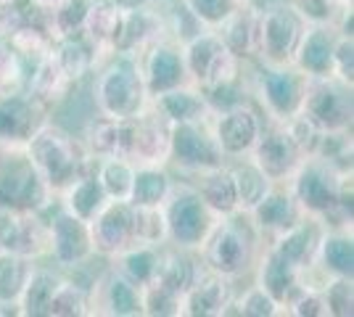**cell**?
<instances>
[{
    "instance_id": "d6a6232c",
    "label": "cell",
    "mask_w": 354,
    "mask_h": 317,
    "mask_svg": "<svg viewBox=\"0 0 354 317\" xmlns=\"http://www.w3.org/2000/svg\"><path fill=\"white\" fill-rule=\"evenodd\" d=\"M191 11L196 16H201L204 21H225L227 16L233 14V0H188Z\"/></svg>"
},
{
    "instance_id": "484cf974",
    "label": "cell",
    "mask_w": 354,
    "mask_h": 317,
    "mask_svg": "<svg viewBox=\"0 0 354 317\" xmlns=\"http://www.w3.org/2000/svg\"><path fill=\"white\" fill-rule=\"evenodd\" d=\"M188 312L193 315H217L225 307V288L222 283H207V286L188 288Z\"/></svg>"
},
{
    "instance_id": "ffe728a7",
    "label": "cell",
    "mask_w": 354,
    "mask_h": 317,
    "mask_svg": "<svg viewBox=\"0 0 354 317\" xmlns=\"http://www.w3.org/2000/svg\"><path fill=\"white\" fill-rule=\"evenodd\" d=\"M183 77V61L172 50H156L151 56V88L153 90H169Z\"/></svg>"
},
{
    "instance_id": "7402d4cb",
    "label": "cell",
    "mask_w": 354,
    "mask_h": 317,
    "mask_svg": "<svg viewBox=\"0 0 354 317\" xmlns=\"http://www.w3.org/2000/svg\"><path fill=\"white\" fill-rule=\"evenodd\" d=\"M30 106L19 98L0 101V137H21L30 130Z\"/></svg>"
},
{
    "instance_id": "7c38bea8",
    "label": "cell",
    "mask_w": 354,
    "mask_h": 317,
    "mask_svg": "<svg viewBox=\"0 0 354 317\" xmlns=\"http://www.w3.org/2000/svg\"><path fill=\"white\" fill-rule=\"evenodd\" d=\"M259 172L265 177H283L296 162V143L291 135H267L259 146Z\"/></svg>"
},
{
    "instance_id": "2e32d148",
    "label": "cell",
    "mask_w": 354,
    "mask_h": 317,
    "mask_svg": "<svg viewBox=\"0 0 354 317\" xmlns=\"http://www.w3.org/2000/svg\"><path fill=\"white\" fill-rule=\"evenodd\" d=\"M104 198H106V191L104 185H101V180L88 177V180L74 185L72 196H69V206H72L74 217H80L85 222V220L98 214V209L104 206Z\"/></svg>"
},
{
    "instance_id": "1f68e13d",
    "label": "cell",
    "mask_w": 354,
    "mask_h": 317,
    "mask_svg": "<svg viewBox=\"0 0 354 317\" xmlns=\"http://www.w3.org/2000/svg\"><path fill=\"white\" fill-rule=\"evenodd\" d=\"M90 21V30L98 37H117L122 30V19L114 8H93L90 14H85Z\"/></svg>"
},
{
    "instance_id": "44dd1931",
    "label": "cell",
    "mask_w": 354,
    "mask_h": 317,
    "mask_svg": "<svg viewBox=\"0 0 354 317\" xmlns=\"http://www.w3.org/2000/svg\"><path fill=\"white\" fill-rule=\"evenodd\" d=\"M56 288H59V280H56L53 275H48V272H37V275L27 278V286L21 291V294H24V307H27V312H32V315L48 312V304L53 299Z\"/></svg>"
},
{
    "instance_id": "4dcf8cb0",
    "label": "cell",
    "mask_w": 354,
    "mask_h": 317,
    "mask_svg": "<svg viewBox=\"0 0 354 317\" xmlns=\"http://www.w3.org/2000/svg\"><path fill=\"white\" fill-rule=\"evenodd\" d=\"M109 296H111V307H114L117 315H135V312L140 309V299H138L135 286H130V283L122 280V278H114V280H111Z\"/></svg>"
},
{
    "instance_id": "d6986e66",
    "label": "cell",
    "mask_w": 354,
    "mask_h": 317,
    "mask_svg": "<svg viewBox=\"0 0 354 317\" xmlns=\"http://www.w3.org/2000/svg\"><path fill=\"white\" fill-rule=\"evenodd\" d=\"M265 93H267V101L272 104V108L281 111V114L291 111L299 104V85H296V79L288 72H272V75H267Z\"/></svg>"
},
{
    "instance_id": "d590c367",
    "label": "cell",
    "mask_w": 354,
    "mask_h": 317,
    "mask_svg": "<svg viewBox=\"0 0 354 317\" xmlns=\"http://www.w3.org/2000/svg\"><path fill=\"white\" fill-rule=\"evenodd\" d=\"M88 64H90V56H88V50H85V48L82 46H66L59 66L66 77H80L85 69H88Z\"/></svg>"
},
{
    "instance_id": "e575fe53",
    "label": "cell",
    "mask_w": 354,
    "mask_h": 317,
    "mask_svg": "<svg viewBox=\"0 0 354 317\" xmlns=\"http://www.w3.org/2000/svg\"><path fill=\"white\" fill-rule=\"evenodd\" d=\"M156 257L146 251V249H140V251H133L130 257H127V272L133 275L138 283H148L153 275H156Z\"/></svg>"
},
{
    "instance_id": "74e56055",
    "label": "cell",
    "mask_w": 354,
    "mask_h": 317,
    "mask_svg": "<svg viewBox=\"0 0 354 317\" xmlns=\"http://www.w3.org/2000/svg\"><path fill=\"white\" fill-rule=\"evenodd\" d=\"M272 307H275V299L262 288H254L246 296V302H243V312L246 315H272L275 312Z\"/></svg>"
},
{
    "instance_id": "836d02e7",
    "label": "cell",
    "mask_w": 354,
    "mask_h": 317,
    "mask_svg": "<svg viewBox=\"0 0 354 317\" xmlns=\"http://www.w3.org/2000/svg\"><path fill=\"white\" fill-rule=\"evenodd\" d=\"M80 307H82L80 291L74 286H59L48 304V312L50 315H72V312H80Z\"/></svg>"
},
{
    "instance_id": "52a82bcc",
    "label": "cell",
    "mask_w": 354,
    "mask_h": 317,
    "mask_svg": "<svg viewBox=\"0 0 354 317\" xmlns=\"http://www.w3.org/2000/svg\"><path fill=\"white\" fill-rule=\"evenodd\" d=\"M172 148H175L177 159L188 166L220 164V151H217V146H214L196 124H191V122H180V127L172 133Z\"/></svg>"
},
{
    "instance_id": "7a4b0ae2",
    "label": "cell",
    "mask_w": 354,
    "mask_h": 317,
    "mask_svg": "<svg viewBox=\"0 0 354 317\" xmlns=\"http://www.w3.org/2000/svg\"><path fill=\"white\" fill-rule=\"evenodd\" d=\"M101 104L117 119H130L143 104V82L133 66H114L101 79Z\"/></svg>"
},
{
    "instance_id": "3957f363",
    "label": "cell",
    "mask_w": 354,
    "mask_h": 317,
    "mask_svg": "<svg viewBox=\"0 0 354 317\" xmlns=\"http://www.w3.org/2000/svg\"><path fill=\"white\" fill-rule=\"evenodd\" d=\"M188 64H191L193 75L207 85H214V88L227 85L233 72H236L233 53L227 50V46L222 40L212 37V35H204L193 43L191 50H188Z\"/></svg>"
},
{
    "instance_id": "4316f807",
    "label": "cell",
    "mask_w": 354,
    "mask_h": 317,
    "mask_svg": "<svg viewBox=\"0 0 354 317\" xmlns=\"http://www.w3.org/2000/svg\"><path fill=\"white\" fill-rule=\"evenodd\" d=\"M162 108L167 117H172L177 122H191L201 114V98H196L193 93H183V90H169L162 95Z\"/></svg>"
},
{
    "instance_id": "f35d334b",
    "label": "cell",
    "mask_w": 354,
    "mask_h": 317,
    "mask_svg": "<svg viewBox=\"0 0 354 317\" xmlns=\"http://www.w3.org/2000/svg\"><path fill=\"white\" fill-rule=\"evenodd\" d=\"M19 77V64H16L14 50L0 48V90H8V85Z\"/></svg>"
},
{
    "instance_id": "8992f818",
    "label": "cell",
    "mask_w": 354,
    "mask_h": 317,
    "mask_svg": "<svg viewBox=\"0 0 354 317\" xmlns=\"http://www.w3.org/2000/svg\"><path fill=\"white\" fill-rule=\"evenodd\" d=\"M169 230L180 243L193 246L201 243L209 230V217L201 196H183L169 211Z\"/></svg>"
},
{
    "instance_id": "8d00e7d4",
    "label": "cell",
    "mask_w": 354,
    "mask_h": 317,
    "mask_svg": "<svg viewBox=\"0 0 354 317\" xmlns=\"http://www.w3.org/2000/svg\"><path fill=\"white\" fill-rule=\"evenodd\" d=\"M307 230H291L286 238H283V246H281V254L286 262H291V265H296V262H301L304 259V254H307Z\"/></svg>"
},
{
    "instance_id": "ba28073f",
    "label": "cell",
    "mask_w": 354,
    "mask_h": 317,
    "mask_svg": "<svg viewBox=\"0 0 354 317\" xmlns=\"http://www.w3.org/2000/svg\"><path fill=\"white\" fill-rule=\"evenodd\" d=\"M135 233L133 227V211L124 204H114L95 220L93 225V243L101 251H119L124 243L130 241V236Z\"/></svg>"
},
{
    "instance_id": "603a6c76",
    "label": "cell",
    "mask_w": 354,
    "mask_h": 317,
    "mask_svg": "<svg viewBox=\"0 0 354 317\" xmlns=\"http://www.w3.org/2000/svg\"><path fill=\"white\" fill-rule=\"evenodd\" d=\"M167 196V177L159 172H140L133 177L130 198L135 206H159V201Z\"/></svg>"
},
{
    "instance_id": "9a60e30c",
    "label": "cell",
    "mask_w": 354,
    "mask_h": 317,
    "mask_svg": "<svg viewBox=\"0 0 354 317\" xmlns=\"http://www.w3.org/2000/svg\"><path fill=\"white\" fill-rule=\"evenodd\" d=\"M299 61H301V66L312 72V75H325L330 66H333V46H330V40H328V35L325 32H312L310 37L301 43L299 48Z\"/></svg>"
},
{
    "instance_id": "cb8c5ba5",
    "label": "cell",
    "mask_w": 354,
    "mask_h": 317,
    "mask_svg": "<svg viewBox=\"0 0 354 317\" xmlns=\"http://www.w3.org/2000/svg\"><path fill=\"white\" fill-rule=\"evenodd\" d=\"M254 206H257V217H259L262 225L286 227L294 222V206H291V198L288 196H281V193L262 196Z\"/></svg>"
},
{
    "instance_id": "4fadbf2b",
    "label": "cell",
    "mask_w": 354,
    "mask_h": 317,
    "mask_svg": "<svg viewBox=\"0 0 354 317\" xmlns=\"http://www.w3.org/2000/svg\"><path fill=\"white\" fill-rule=\"evenodd\" d=\"M209 259H212L214 270H220L222 275H233L246 262V238L236 227H225L222 233H217V238L212 243Z\"/></svg>"
},
{
    "instance_id": "5bb4252c",
    "label": "cell",
    "mask_w": 354,
    "mask_h": 317,
    "mask_svg": "<svg viewBox=\"0 0 354 317\" xmlns=\"http://www.w3.org/2000/svg\"><path fill=\"white\" fill-rule=\"evenodd\" d=\"M299 196H301V201L310 209L323 211L336 204V188H333V182H330V177L325 172H320V169H307L301 175V180H299Z\"/></svg>"
},
{
    "instance_id": "30bf717a",
    "label": "cell",
    "mask_w": 354,
    "mask_h": 317,
    "mask_svg": "<svg viewBox=\"0 0 354 317\" xmlns=\"http://www.w3.org/2000/svg\"><path fill=\"white\" fill-rule=\"evenodd\" d=\"M307 111L312 122H320L325 127H341L352 114V98L336 93L333 88H317L307 98Z\"/></svg>"
},
{
    "instance_id": "277c9868",
    "label": "cell",
    "mask_w": 354,
    "mask_h": 317,
    "mask_svg": "<svg viewBox=\"0 0 354 317\" xmlns=\"http://www.w3.org/2000/svg\"><path fill=\"white\" fill-rule=\"evenodd\" d=\"M45 196L43 180L37 175V169L30 164H19L11 166L0 175V204L3 206H35L40 204Z\"/></svg>"
},
{
    "instance_id": "83f0119b",
    "label": "cell",
    "mask_w": 354,
    "mask_h": 317,
    "mask_svg": "<svg viewBox=\"0 0 354 317\" xmlns=\"http://www.w3.org/2000/svg\"><path fill=\"white\" fill-rule=\"evenodd\" d=\"M133 172L124 162H109L104 166V175H101V185H104L106 193L117 196L119 201H127L130 191H133Z\"/></svg>"
},
{
    "instance_id": "5b68a950",
    "label": "cell",
    "mask_w": 354,
    "mask_h": 317,
    "mask_svg": "<svg viewBox=\"0 0 354 317\" xmlns=\"http://www.w3.org/2000/svg\"><path fill=\"white\" fill-rule=\"evenodd\" d=\"M299 43V19L286 8H275L262 21V50L267 59L283 61Z\"/></svg>"
},
{
    "instance_id": "ac0fdd59",
    "label": "cell",
    "mask_w": 354,
    "mask_h": 317,
    "mask_svg": "<svg viewBox=\"0 0 354 317\" xmlns=\"http://www.w3.org/2000/svg\"><path fill=\"white\" fill-rule=\"evenodd\" d=\"M294 286V265L286 262L281 254H272L262 270V291L272 299H286V294Z\"/></svg>"
},
{
    "instance_id": "8fae6325",
    "label": "cell",
    "mask_w": 354,
    "mask_h": 317,
    "mask_svg": "<svg viewBox=\"0 0 354 317\" xmlns=\"http://www.w3.org/2000/svg\"><path fill=\"white\" fill-rule=\"evenodd\" d=\"M88 230L80 217H59L53 225V249L61 262H77L88 254Z\"/></svg>"
},
{
    "instance_id": "e0dca14e",
    "label": "cell",
    "mask_w": 354,
    "mask_h": 317,
    "mask_svg": "<svg viewBox=\"0 0 354 317\" xmlns=\"http://www.w3.org/2000/svg\"><path fill=\"white\" fill-rule=\"evenodd\" d=\"M27 278H30V270H27L24 259L19 257L16 251L3 254L0 257V302L16 299L27 286Z\"/></svg>"
},
{
    "instance_id": "f546056e",
    "label": "cell",
    "mask_w": 354,
    "mask_h": 317,
    "mask_svg": "<svg viewBox=\"0 0 354 317\" xmlns=\"http://www.w3.org/2000/svg\"><path fill=\"white\" fill-rule=\"evenodd\" d=\"M325 262H328L330 270L341 272V275H352V265H354L352 241H346V238H330V241H325Z\"/></svg>"
},
{
    "instance_id": "d4e9b609",
    "label": "cell",
    "mask_w": 354,
    "mask_h": 317,
    "mask_svg": "<svg viewBox=\"0 0 354 317\" xmlns=\"http://www.w3.org/2000/svg\"><path fill=\"white\" fill-rule=\"evenodd\" d=\"M201 196L207 201L209 206L220 211H230L236 209L238 204V193H236V182H233V175H214L209 177Z\"/></svg>"
},
{
    "instance_id": "6da1fadb",
    "label": "cell",
    "mask_w": 354,
    "mask_h": 317,
    "mask_svg": "<svg viewBox=\"0 0 354 317\" xmlns=\"http://www.w3.org/2000/svg\"><path fill=\"white\" fill-rule=\"evenodd\" d=\"M30 151L37 169L50 182H66L77 169V148L64 133H56V130L37 133Z\"/></svg>"
},
{
    "instance_id": "9c48e42d",
    "label": "cell",
    "mask_w": 354,
    "mask_h": 317,
    "mask_svg": "<svg viewBox=\"0 0 354 317\" xmlns=\"http://www.w3.org/2000/svg\"><path fill=\"white\" fill-rule=\"evenodd\" d=\"M257 140V119L254 114L236 108L230 114H225L217 127V143L222 151L227 153H241L246 151L251 143Z\"/></svg>"
},
{
    "instance_id": "f1b7e54d",
    "label": "cell",
    "mask_w": 354,
    "mask_h": 317,
    "mask_svg": "<svg viewBox=\"0 0 354 317\" xmlns=\"http://www.w3.org/2000/svg\"><path fill=\"white\" fill-rule=\"evenodd\" d=\"M233 182H236V193L243 204L254 206L259 198L265 196L267 191V177L259 172V169H251V166H243L233 175Z\"/></svg>"
}]
</instances>
